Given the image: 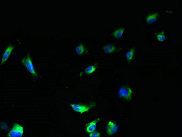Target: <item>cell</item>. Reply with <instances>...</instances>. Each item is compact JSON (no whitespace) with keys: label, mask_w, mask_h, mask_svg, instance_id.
<instances>
[{"label":"cell","mask_w":182,"mask_h":137,"mask_svg":"<svg viewBox=\"0 0 182 137\" xmlns=\"http://www.w3.org/2000/svg\"><path fill=\"white\" fill-rule=\"evenodd\" d=\"M116 46L112 44H108L103 47V50L107 54L113 53L116 51Z\"/></svg>","instance_id":"cell-10"},{"label":"cell","mask_w":182,"mask_h":137,"mask_svg":"<svg viewBox=\"0 0 182 137\" xmlns=\"http://www.w3.org/2000/svg\"><path fill=\"white\" fill-rule=\"evenodd\" d=\"M21 61L23 66L27 68L28 71L32 74L33 76L35 78H38V75L35 71V68L34 67L29 54H27L26 57L22 59Z\"/></svg>","instance_id":"cell-1"},{"label":"cell","mask_w":182,"mask_h":137,"mask_svg":"<svg viewBox=\"0 0 182 137\" xmlns=\"http://www.w3.org/2000/svg\"><path fill=\"white\" fill-rule=\"evenodd\" d=\"M13 49L14 46L13 45H10L6 48V50L5 51V53H4L3 56H2L1 64L4 63L6 61V60L8 59L10 55L12 53Z\"/></svg>","instance_id":"cell-8"},{"label":"cell","mask_w":182,"mask_h":137,"mask_svg":"<svg viewBox=\"0 0 182 137\" xmlns=\"http://www.w3.org/2000/svg\"><path fill=\"white\" fill-rule=\"evenodd\" d=\"M100 134L98 132H92L90 134V137H100Z\"/></svg>","instance_id":"cell-16"},{"label":"cell","mask_w":182,"mask_h":137,"mask_svg":"<svg viewBox=\"0 0 182 137\" xmlns=\"http://www.w3.org/2000/svg\"><path fill=\"white\" fill-rule=\"evenodd\" d=\"M135 54V50L134 49H131L129 51H128L126 54V57L127 60L129 61H131L132 60Z\"/></svg>","instance_id":"cell-11"},{"label":"cell","mask_w":182,"mask_h":137,"mask_svg":"<svg viewBox=\"0 0 182 137\" xmlns=\"http://www.w3.org/2000/svg\"><path fill=\"white\" fill-rule=\"evenodd\" d=\"M24 133L23 127L18 123H14L13 129L9 132V137H22Z\"/></svg>","instance_id":"cell-4"},{"label":"cell","mask_w":182,"mask_h":137,"mask_svg":"<svg viewBox=\"0 0 182 137\" xmlns=\"http://www.w3.org/2000/svg\"><path fill=\"white\" fill-rule=\"evenodd\" d=\"M70 105L71 107H72L74 111L81 113H83L85 112H88L89 110L93 108L94 107H95L96 104L95 103H93L89 105L72 104Z\"/></svg>","instance_id":"cell-3"},{"label":"cell","mask_w":182,"mask_h":137,"mask_svg":"<svg viewBox=\"0 0 182 137\" xmlns=\"http://www.w3.org/2000/svg\"><path fill=\"white\" fill-rule=\"evenodd\" d=\"M1 128L2 129L6 130H9L8 126L7 125L6 123L4 122H1Z\"/></svg>","instance_id":"cell-15"},{"label":"cell","mask_w":182,"mask_h":137,"mask_svg":"<svg viewBox=\"0 0 182 137\" xmlns=\"http://www.w3.org/2000/svg\"><path fill=\"white\" fill-rule=\"evenodd\" d=\"M96 67L95 66H89L86 68H85L84 72L86 74H91V73H94V72L96 71Z\"/></svg>","instance_id":"cell-14"},{"label":"cell","mask_w":182,"mask_h":137,"mask_svg":"<svg viewBox=\"0 0 182 137\" xmlns=\"http://www.w3.org/2000/svg\"><path fill=\"white\" fill-rule=\"evenodd\" d=\"M157 38L158 40L161 42H163L166 39L165 33L164 31L159 32L157 34Z\"/></svg>","instance_id":"cell-12"},{"label":"cell","mask_w":182,"mask_h":137,"mask_svg":"<svg viewBox=\"0 0 182 137\" xmlns=\"http://www.w3.org/2000/svg\"><path fill=\"white\" fill-rule=\"evenodd\" d=\"M76 53L79 55H81L83 54L85 51V49H84V46L82 44H80L79 45H78L76 48Z\"/></svg>","instance_id":"cell-13"},{"label":"cell","mask_w":182,"mask_h":137,"mask_svg":"<svg viewBox=\"0 0 182 137\" xmlns=\"http://www.w3.org/2000/svg\"><path fill=\"white\" fill-rule=\"evenodd\" d=\"M125 30L124 27H120L119 29H116L113 31L112 35L114 38H121L124 34Z\"/></svg>","instance_id":"cell-9"},{"label":"cell","mask_w":182,"mask_h":137,"mask_svg":"<svg viewBox=\"0 0 182 137\" xmlns=\"http://www.w3.org/2000/svg\"><path fill=\"white\" fill-rule=\"evenodd\" d=\"M118 126L116 123L112 121L108 122L107 127L106 131L109 135H112L116 133L118 131Z\"/></svg>","instance_id":"cell-6"},{"label":"cell","mask_w":182,"mask_h":137,"mask_svg":"<svg viewBox=\"0 0 182 137\" xmlns=\"http://www.w3.org/2000/svg\"><path fill=\"white\" fill-rule=\"evenodd\" d=\"M118 93L121 98L126 100H130L132 98L134 92L132 89L130 87H123L119 89Z\"/></svg>","instance_id":"cell-2"},{"label":"cell","mask_w":182,"mask_h":137,"mask_svg":"<svg viewBox=\"0 0 182 137\" xmlns=\"http://www.w3.org/2000/svg\"><path fill=\"white\" fill-rule=\"evenodd\" d=\"M159 17V14L157 12L149 14L146 16V22L147 24H153L158 21Z\"/></svg>","instance_id":"cell-5"},{"label":"cell","mask_w":182,"mask_h":137,"mask_svg":"<svg viewBox=\"0 0 182 137\" xmlns=\"http://www.w3.org/2000/svg\"><path fill=\"white\" fill-rule=\"evenodd\" d=\"M100 120V118H97L95 120L91 122L88 123L86 126V131L88 133H91L94 132L96 127L97 122Z\"/></svg>","instance_id":"cell-7"}]
</instances>
